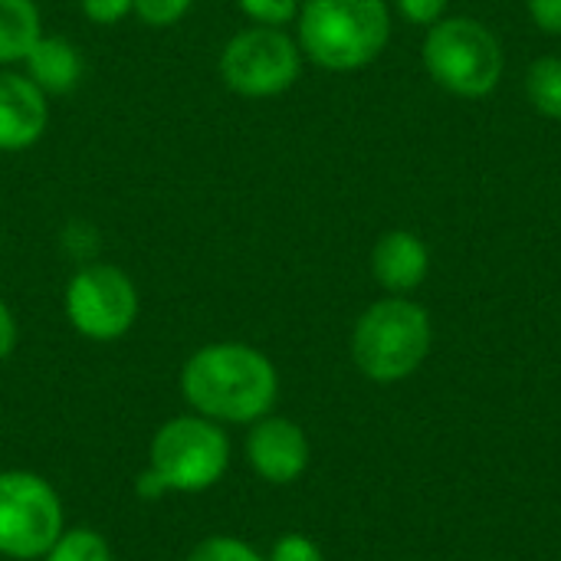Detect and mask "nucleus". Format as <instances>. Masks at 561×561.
Returning <instances> with one entry per match:
<instances>
[{
    "mask_svg": "<svg viewBox=\"0 0 561 561\" xmlns=\"http://www.w3.org/2000/svg\"><path fill=\"white\" fill-rule=\"evenodd\" d=\"M187 411L224 427H250L273 414L279 401V371L273 358L250 342H207L187 355L178 378Z\"/></svg>",
    "mask_w": 561,
    "mask_h": 561,
    "instance_id": "obj_1",
    "label": "nucleus"
},
{
    "mask_svg": "<svg viewBox=\"0 0 561 561\" xmlns=\"http://www.w3.org/2000/svg\"><path fill=\"white\" fill-rule=\"evenodd\" d=\"M391 30L394 10L388 0H302L293 23L302 59L339 76L378 62Z\"/></svg>",
    "mask_w": 561,
    "mask_h": 561,
    "instance_id": "obj_2",
    "label": "nucleus"
},
{
    "mask_svg": "<svg viewBox=\"0 0 561 561\" xmlns=\"http://www.w3.org/2000/svg\"><path fill=\"white\" fill-rule=\"evenodd\" d=\"M434 325L411 296H385L371 302L352 329V362L375 385L411 378L431 355Z\"/></svg>",
    "mask_w": 561,
    "mask_h": 561,
    "instance_id": "obj_3",
    "label": "nucleus"
},
{
    "mask_svg": "<svg viewBox=\"0 0 561 561\" xmlns=\"http://www.w3.org/2000/svg\"><path fill=\"white\" fill-rule=\"evenodd\" d=\"M421 62L434 85L467 102L493 95L506 72L500 36L483 20L467 13L444 16L424 30Z\"/></svg>",
    "mask_w": 561,
    "mask_h": 561,
    "instance_id": "obj_4",
    "label": "nucleus"
},
{
    "mask_svg": "<svg viewBox=\"0 0 561 561\" xmlns=\"http://www.w3.org/2000/svg\"><path fill=\"white\" fill-rule=\"evenodd\" d=\"M233 460V444L224 424L194 411L168 417L148 440L145 470L158 480L161 493L197 496L214 490Z\"/></svg>",
    "mask_w": 561,
    "mask_h": 561,
    "instance_id": "obj_5",
    "label": "nucleus"
},
{
    "mask_svg": "<svg viewBox=\"0 0 561 561\" xmlns=\"http://www.w3.org/2000/svg\"><path fill=\"white\" fill-rule=\"evenodd\" d=\"M302 49L289 30L247 23L230 33L217 56V76L240 99L286 95L302 76Z\"/></svg>",
    "mask_w": 561,
    "mask_h": 561,
    "instance_id": "obj_6",
    "label": "nucleus"
},
{
    "mask_svg": "<svg viewBox=\"0 0 561 561\" xmlns=\"http://www.w3.org/2000/svg\"><path fill=\"white\" fill-rule=\"evenodd\" d=\"M141 312L138 283L128 270L108 260L76 266L62 289V316L76 335L85 342H118L125 339Z\"/></svg>",
    "mask_w": 561,
    "mask_h": 561,
    "instance_id": "obj_7",
    "label": "nucleus"
},
{
    "mask_svg": "<svg viewBox=\"0 0 561 561\" xmlns=\"http://www.w3.org/2000/svg\"><path fill=\"white\" fill-rule=\"evenodd\" d=\"M66 529L56 486L33 470H0V559L39 561Z\"/></svg>",
    "mask_w": 561,
    "mask_h": 561,
    "instance_id": "obj_8",
    "label": "nucleus"
},
{
    "mask_svg": "<svg viewBox=\"0 0 561 561\" xmlns=\"http://www.w3.org/2000/svg\"><path fill=\"white\" fill-rule=\"evenodd\" d=\"M243 457L263 483L289 486L309 470L312 447H309L306 431L296 421L279 417V414H266L247 427Z\"/></svg>",
    "mask_w": 561,
    "mask_h": 561,
    "instance_id": "obj_9",
    "label": "nucleus"
},
{
    "mask_svg": "<svg viewBox=\"0 0 561 561\" xmlns=\"http://www.w3.org/2000/svg\"><path fill=\"white\" fill-rule=\"evenodd\" d=\"M53 108L49 95L20 69H0V154H20L43 141Z\"/></svg>",
    "mask_w": 561,
    "mask_h": 561,
    "instance_id": "obj_10",
    "label": "nucleus"
},
{
    "mask_svg": "<svg viewBox=\"0 0 561 561\" xmlns=\"http://www.w3.org/2000/svg\"><path fill=\"white\" fill-rule=\"evenodd\" d=\"M371 276L388 296H411L431 276V250L414 230H388L371 247Z\"/></svg>",
    "mask_w": 561,
    "mask_h": 561,
    "instance_id": "obj_11",
    "label": "nucleus"
},
{
    "mask_svg": "<svg viewBox=\"0 0 561 561\" xmlns=\"http://www.w3.org/2000/svg\"><path fill=\"white\" fill-rule=\"evenodd\" d=\"M20 69L49 95H69L82 76H85V56L79 49V43H72L62 33H43L33 49L26 53V59L20 62Z\"/></svg>",
    "mask_w": 561,
    "mask_h": 561,
    "instance_id": "obj_12",
    "label": "nucleus"
},
{
    "mask_svg": "<svg viewBox=\"0 0 561 561\" xmlns=\"http://www.w3.org/2000/svg\"><path fill=\"white\" fill-rule=\"evenodd\" d=\"M43 33V10L36 0H0V69L20 66Z\"/></svg>",
    "mask_w": 561,
    "mask_h": 561,
    "instance_id": "obj_13",
    "label": "nucleus"
},
{
    "mask_svg": "<svg viewBox=\"0 0 561 561\" xmlns=\"http://www.w3.org/2000/svg\"><path fill=\"white\" fill-rule=\"evenodd\" d=\"M529 105L549 118L561 122V56H539L529 62L526 79H523Z\"/></svg>",
    "mask_w": 561,
    "mask_h": 561,
    "instance_id": "obj_14",
    "label": "nucleus"
},
{
    "mask_svg": "<svg viewBox=\"0 0 561 561\" xmlns=\"http://www.w3.org/2000/svg\"><path fill=\"white\" fill-rule=\"evenodd\" d=\"M39 561H115L108 539L92 526H66Z\"/></svg>",
    "mask_w": 561,
    "mask_h": 561,
    "instance_id": "obj_15",
    "label": "nucleus"
},
{
    "mask_svg": "<svg viewBox=\"0 0 561 561\" xmlns=\"http://www.w3.org/2000/svg\"><path fill=\"white\" fill-rule=\"evenodd\" d=\"M59 250L72 266H85L102 260V230L92 220L72 217L66 220V227L59 230Z\"/></svg>",
    "mask_w": 561,
    "mask_h": 561,
    "instance_id": "obj_16",
    "label": "nucleus"
},
{
    "mask_svg": "<svg viewBox=\"0 0 561 561\" xmlns=\"http://www.w3.org/2000/svg\"><path fill=\"white\" fill-rule=\"evenodd\" d=\"M184 561H266L263 552H256L247 539L237 536H207L201 539Z\"/></svg>",
    "mask_w": 561,
    "mask_h": 561,
    "instance_id": "obj_17",
    "label": "nucleus"
},
{
    "mask_svg": "<svg viewBox=\"0 0 561 561\" xmlns=\"http://www.w3.org/2000/svg\"><path fill=\"white\" fill-rule=\"evenodd\" d=\"M233 3L247 23L279 26V30H289L299 16V7H302V0H233Z\"/></svg>",
    "mask_w": 561,
    "mask_h": 561,
    "instance_id": "obj_18",
    "label": "nucleus"
},
{
    "mask_svg": "<svg viewBox=\"0 0 561 561\" xmlns=\"http://www.w3.org/2000/svg\"><path fill=\"white\" fill-rule=\"evenodd\" d=\"M194 10V0H135L131 16L148 30H171Z\"/></svg>",
    "mask_w": 561,
    "mask_h": 561,
    "instance_id": "obj_19",
    "label": "nucleus"
},
{
    "mask_svg": "<svg viewBox=\"0 0 561 561\" xmlns=\"http://www.w3.org/2000/svg\"><path fill=\"white\" fill-rule=\"evenodd\" d=\"M391 3V10L404 20V23H411V26H434L437 20H444L447 16V7H450V0H388Z\"/></svg>",
    "mask_w": 561,
    "mask_h": 561,
    "instance_id": "obj_20",
    "label": "nucleus"
},
{
    "mask_svg": "<svg viewBox=\"0 0 561 561\" xmlns=\"http://www.w3.org/2000/svg\"><path fill=\"white\" fill-rule=\"evenodd\" d=\"M135 10V0H79V13L92 26H118Z\"/></svg>",
    "mask_w": 561,
    "mask_h": 561,
    "instance_id": "obj_21",
    "label": "nucleus"
},
{
    "mask_svg": "<svg viewBox=\"0 0 561 561\" xmlns=\"http://www.w3.org/2000/svg\"><path fill=\"white\" fill-rule=\"evenodd\" d=\"M266 561H325V559H322V549H319L309 536H302V533H286V536H279V539L273 542V549H270Z\"/></svg>",
    "mask_w": 561,
    "mask_h": 561,
    "instance_id": "obj_22",
    "label": "nucleus"
},
{
    "mask_svg": "<svg viewBox=\"0 0 561 561\" xmlns=\"http://www.w3.org/2000/svg\"><path fill=\"white\" fill-rule=\"evenodd\" d=\"M526 10L542 33L561 36V0H526Z\"/></svg>",
    "mask_w": 561,
    "mask_h": 561,
    "instance_id": "obj_23",
    "label": "nucleus"
},
{
    "mask_svg": "<svg viewBox=\"0 0 561 561\" xmlns=\"http://www.w3.org/2000/svg\"><path fill=\"white\" fill-rule=\"evenodd\" d=\"M16 342H20V322H16V312L10 309L7 299H0V365L16 352Z\"/></svg>",
    "mask_w": 561,
    "mask_h": 561,
    "instance_id": "obj_24",
    "label": "nucleus"
},
{
    "mask_svg": "<svg viewBox=\"0 0 561 561\" xmlns=\"http://www.w3.org/2000/svg\"><path fill=\"white\" fill-rule=\"evenodd\" d=\"M0 253H3V237H0Z\"/></svg>",
    "mask_w": 561,
    "mask_h": 561,
    "instance_id": "obj_25",
    "label": "nucleus"
}]
</instances>
